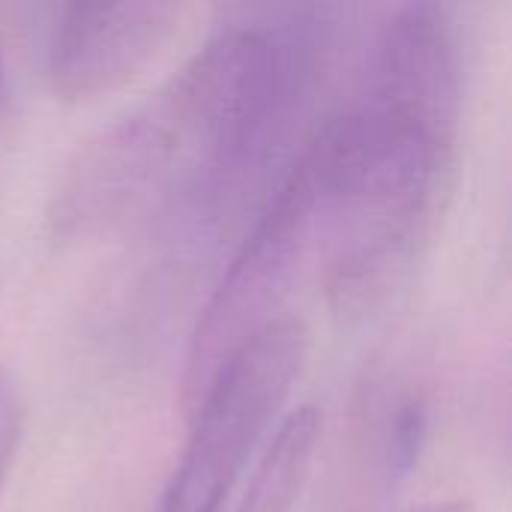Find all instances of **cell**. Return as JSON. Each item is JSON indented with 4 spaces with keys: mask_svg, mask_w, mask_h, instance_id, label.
<instances>
[{
    "mask_svg": "<svg viewBox=\"0 0 512 512\" xmlns=\"http://www.w3.org/2000/svg\"><path fill=\"white\" fill-rule=\"evenodd\" d=\"M462 117V60L441 3H408L384 24L363 102L306 144L333 240L327 285L339 309L375 303L429 237Z\"/></svg>",
    "mask_w": 512,
    "mask_h": 512,
    "instance_id": "cell-1",
    "label": "cell"
},
{
    "mask_svg": "<svg viewBox=\"0 0 512 512\" xmlns=\"http://www.w3.org/2000/svg\"><path fill=\"white\" fill-rule=\"evenodd\" d=\"M156 96L183 153L177 204L222 222L264 177L327 45L324 9H243Z\"/></svg>",
    "mask_w": 512,
    "mask_h": 512,
    "instance_id": "cell-2",
    "label": "cell"
},
{
    "mask_svg": "<svg viewBox=\"0 0 512 512\" xmlns=\"http://www.w3.org/2000/svg\"><path fill=\"white\" fill-rule=\"evenodd\" d=\"M324 225L321 174L312 153L303 150L240 243L192 330L183 369V405L189 414L213 375L249 339L279 321V309Z\"/></svg>",
    "mask_w": 512,
    "mask_h": 512,
    "instance_id": "cell-3",
    "label": "cell"
},
{
    "mask_svg": "<svg viewBox=\"0 0 512 512\" xmlns=\"http://www.w3.org/2000/svg\"><path fill=\"white\" fill-rule=\"evenodd\" d=\"M309 333L279 318L249 339L192 408L183 459L156 512H219L306 366Z\"/></svg>",
    "mask_w": 512,
    "mask_h": 512,
    "instance_id": "cell-4",
    "label": "cell"
},
{
    "mask_svg": "<svg viewBox=\"0 0 512 512\" xmlns=\"http://www.w3.org/2000/svg\"><path fill=\"white\" fill-rule=\"evenodd\" d=\"M180 177L183 153L177 135L150 102L78 150L54 189L51 234L60 240L96 237L132 216L156 192L180 186Z\"/></svg>",
    "mask_w": 512,
    "mask_h": 512,
    "instance_id": "cell-5",
    "label": "cell"
},
{
    "mask_svg": "<svg viewBox=\"0 0 512 512\" xmlns=\"http://www.w3.org/2000/svg\"><path fill=\"white\" fill-rule=\"evenodd\" d=\"M177 3H69L48 42V81L66 102H87L135 78L171 39Z\"/></svg>",
    "mask_w": 512,
    "mask_h": 512,
    "instance_id": "cell-6",
    "label": "cell"
},
{
    "mask_svg": "<svg viewBox=\"0 0 512 512\" xmlns=\"http://www.w3.org/2000/svg\"><path fill=\"white\" fill-rule=\"evenodd\" d=\"M321 426L324 420L315 405H300L279 423L237 512H291L297 507L315 462Z\"/></svg>",
    "mask_w": 512,
    "mask_h": 512,
    "instance_id": "cell-7",
    "label": "cell"
},
{
    "mask_svg": "<svg viewBox=\"0 0 512 512\" xmlns=\"http://www.w3.org/2000/svg\"><path fill=\"white\" fill-rule=\"evenodd\" d=\"M426 432H429V411L420 399H414L399 411L393 432H390L387 459H390V471L396 477H405L417 465L423 444H426Z\"/></svg>",
    "mask_w": 512,
    "mask_h": 512,
    "instance_id": "cell-8",
    "label": "cell"
},
{
    "mask_svg": "<svg viewBox=\"0 0 512 512\" xmlns=\"http://www.w3.org/2000/svg\"><path fill=\"white\" fill-rule=\"evenodd\" d=\"M414 512H474L471 501H435V504H426Z\"/></svg>",
    "mask_w": 512,
    "mask_h": 512,
    "instance_id": "cell-9",
    "label": "cell"
},
{
    "mask_svg": "<svg viewBox=\"0 0 512 512\" xmlns=\"http://www.w3.org/2000/svg\"><path fill=\"white\" fill-rule=\"evenodd\" d=\"M0 84H3V66H0Z\"/></svg>",
    "mask_w": 512,
    "mask_h": 512,
    "instance_id": "cell-10",
    "label": "cell"
}]
</instances>
